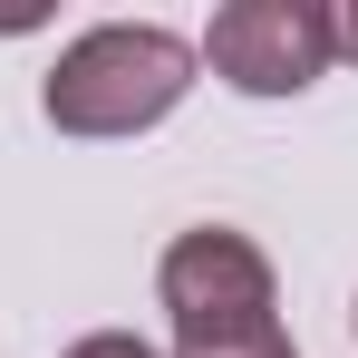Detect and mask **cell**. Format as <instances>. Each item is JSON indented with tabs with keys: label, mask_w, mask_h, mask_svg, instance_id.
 Segmentation results:
<instances>
[{
	"label": "cell",
	"mask_w": 358,
	"mask_h": 358,
	"mask_svg": "<svg viewBox=\"0 0 358 358\" xmlns=\"http://www.w3.org/2000/svg\"><path fill=\"white\" fill-rule=\"evenodd\" d=\"M175 358H300L291 329L271 320V329H242V339H203V349H175Z\"/></svg>",
	"instance_id": "277c9868"
},
{
	"label": "cell",
	"mask_w": 358,
	"mask_h": 358,
	"mask_svg": "<svg viewBox=\"0 0 358 358\" xmlns=\"http://www.w3.org/2000/svg\"><path fill=\"white\" fill-rule=\"evenodd\" d=\"M194 68H203L194 39L155 29V20H107V29H87V39L59 49L39 107H49L59 136H145V126H165L184 107Z\"/></svg>",
	"instance_id": "6da1fadb"
},
{
	"label": "cell",
	"mask_w": 358,
	"mask_h": 358,
	"mask_svg": "<svg viewBox=\"0 0 358 358\" xmlns=\"http://www.w3.org/2000/svg\"><path fill=\"white\" fill-rule=\"evenodd\" d=\"M155 291H165V320H175V349L242 339V329H271V320H281L271 262H262V242L233 233V223H194V233H175L165 262H155Z\"/></svg>",
	"instance_id": "7a4b0ae2"
},
{
	"label": "cell",
	"mask_w": 358,
	"mask_h": 358,
	"mask_svg": "<svg viewBox=\"0 0 358 358\" xmlns=\"http://www.w3.org/2000/svg\"><path fill=\"white\" fill-rule=\"evenodd\" d=\"M59 358H155V349H145L136 329H87V339H78V349H59Z\"/></svg>",
	"instance_id": "5b68a950"
},
{
	"label": "cell",
	"mask_w": 358,
	"mask_h": 358,
	"mask_svg": "<svg viewBox=\"0 0 358 358\" xmlns=\"http://www.w3.org/2000/svg\"><path fill=\"white\" fill-rule=\"evenodd\" d=\"M329 59H358V0H349V10H329Z\"/></svg>",
	"instance_id": "8992f818"
},
{
	"label": "cell",
	"mask_w": 358,
	"mask_h": 358,
	"mask_svg": "<svg viewBox=\"0 0 358 358\" xmlns=\"http://www.w3.org/2000/svg\"><path fill=\"white\" fill-rule=\"evenodd\" d=\"M194 59L242 97H300L329 78V10L320 0H223Z\"/></svg>",
	"instance_id": "3957f363"
},
{
	"label": "cell",
	"mask_w": 358,
	"mask_h": 358,
	"mask_svg": "<svg viewBox=\"0 0 358 358\" xmlns=\"http://www.w3.org/2000/svg\"><path fill=\"white\" fill-rule=\"evenodd\" d=\"M349 320H358V310H349Z\"/></svg>",
	"instance_id": "52a82bcc"
}]
</instances>
